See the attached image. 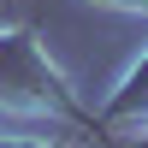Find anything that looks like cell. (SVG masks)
I'll use <instances>...</instances> for the list:
<instances>
[{
  "mask_svg": "<svg viewBox=\"0 0 148 148\" xmlns=\"http://www.w3.org/2000/svg\"><path fill=\"white\" fill-rule=\"evenodd\" d=\"M0 89H24L30 101H53V107H65L53 71H42V59H36V47L24 42V36H0Z\"/></svg>",
  "mask_w": 148,
  "mask_h": 148,
  "instance_id": "cell-1",
  "label": "cell"
}]
</instances>
